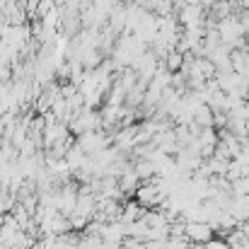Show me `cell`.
<instances>
[{"label":"cell","instance_id":"1","mask_svg":"<svg viewBox=\"0 0 249 249\" xmlns=\"http://www.w3.org/2000/svg\"><path fill=\"white\" fill-rule=\"evenodd\" d=\"M184 237L189 242H208L213 237V228L203 220H186V228H184Z\"/></svg>","mask_w":249,"mask_h":249},{"label":"cell","instance_id":"2","mask_svg":"<svg viewBox=\"0 0 249 249\" xmlns=\"http://www.w3.org/2000/svg\"><path fill=\"white\" fill-rule=\"evenodd\" d=\"M206 249H230V247H228V242H225L223 237H215V235H213V237L206 242Z\"/></svg>","mask_w":249,"mask_h":249},{"label":"cell","instance_id":"3","mask_svg":"<svg viewBox=\"0 0 249 249\" xmlns=\"http://www.w3.org/2000/svg\"><path fill=\"white\" fill-rule=\"evenodd\" d=\"M141 215V211H138V203H128V208H126V218L128 220H136Z\"/></svg>","mask_w":249,"mask_h":249},{"label":"cell","instance_id":"4","mask_svg":"<svg viewBox=\"0 0 249 249\" xmlns=\"http://www.w3.org/2000/svg\"><path fill=\"white\" fill-rule=\"evenodd\" d=\"M237 230L249 240V220H240V223H237Z\"/></svg>","mask_w":249,"mask_h":249},{"label":"cell","instance_id":"5","mask_svg":"<svg viewBox=\"0 0 249 249\" xmlns=\"http://www.w3.org/2000/svg\"><path fill=\"white\" fill-rule=\"evenodd\" d=\"M186 249H206V245H203V242H189Z\"/></svg>","mask_w":249,"mask_h":249},{"label":"cell","instance_id":"6","mask_svg":"<svg viewBox=\"0 0 249 249\" xmlns=\"http://www.w3.org/2000/svg\"><path fill=\"white\" fill-rule=\"evenodd\" d=\"M247 249H249V247H247Z\"/></svg>","mask_w":249,"mask_h":249}]
</instances>
